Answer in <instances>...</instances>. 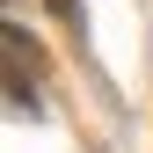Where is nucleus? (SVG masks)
<instances>
[{
  "instance_id": "1",
  "label": "nucleus",
  "mask_w": 153,
  "mask_h": 153,
  "mask_svg": "<svg viewBox=\"0 0 153 153\" xmlns=\"http://www.w3.org/2000/svg\"><path fill=\"white\" fill-rule=\"evenodd\" d=\"M7 95H15V109H36V80H29V29H7Z\"/></svg>"
}]
</instances>
